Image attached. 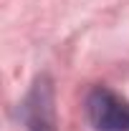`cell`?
Listing matches in <instances>:
<instances>
[{"mask_svg":"<svg viewBox=\"0 0 129 131\" xmlns=\"http://www.w3.org/2000/svg\"><path fill=\"white\" fill-rule=\"evenodd\" d=\"M86 116L96 131H129V101L106 86L86 96Z\"/></svg>","mask_w":129,"mask_h":131,"instance_id":"cell-1","label":"cell"},{"mask_svg":"<svg viewBox=\"0 0 129 131\" xmlns=\"http://www.w3.org/2000/svg\"><path fill=\"white\" fill-rule=\"evenodd\" d=\"M20 121L25 131H58L56 121V93L48 76H38L20 103Z\"/></svg>","mask_w":129,"mask_h":131,"instance_id":"cell-2","label":"cell"}]
</instances>
